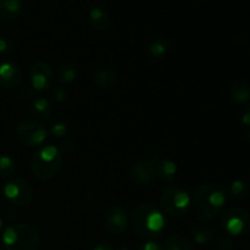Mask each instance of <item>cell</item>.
I'll return each instance as SVG.
<instances>
[{
	"instance_id": "cell-1",
	"label": "cell",
	"mask_w": 250,
	"mask_h": 250,
	"mask_svg": "<svg viewBox=\"0 0 250 250\" xmlns=\"http://www.w3.org/2000/svg\"><path fill=\"white\" fill-rule=\"evenodd\" d=\"M131 224L136 233L146 238H158L164 234L167 221L163 212L154 205L139 204L132 212Z\"/></svg>"
},
{
	"instance_id": "cell-2",
	"label": "cell",
	"mask_w": 250,
	"mask_h": 250,
	"mask_svg": "<svg viewBox=\"0 0 250 250\" xmlns=\"http://www.w3.org/2000/svg\"><path fill=\"white\" fill-rule=\"evenodd\" d=\"M227 200V192L216 185H202L193 198V210L198 217L211 220L221 211Z\"/></svg>"
},
{
	"instance_id": "cell-3",
	"label": "cell",
	"mask_w": 250,
	"mask_h": 250,
	"mask_svg": "<svg viewBox=\"0 0 250 250\" xmlns=\"http://www.w3.org/2000/svg\"><path fill=\"white\" fill-rule=\"evenodd\" d=\"M5 250H36L41 244L39 231L32 225L14 224L2 233Z\"/></svg>"
},
{
	"instance_id": "cell-4",
	"label": "cell",
	"mask_w": 250,
	"mask_h": 250,
	"mask_svg": "<svg viewBox=\"0 0 250 250\" xmlns=\"http://www.w3.org/2000/svg\"><path fill=\"white\" fill-rule=\"evenodd\" d=\"M62 163V153L55 146L38 149L32 158V172L38 180L49 181L59 173Z\"/></svg>"
},
{
	"instance_id": "cell-5",
	"label": "cell",
	"mask_w": 250,
	"mask_h": 250,
	"mask_svg": "<svg viewBox=\"0 0 250 250\" xmlns=\"http://www.w3.org/2000/svg\"><path fill=\"white\" fill-rule=\"evenodd\" d=\"M160 205L164 211L173 217H182L189 211L192 199L187 190L181 187L166 188L160 197Z\"/></svg>"
},
{
	"instance_id": "cell-6",
	"label": "cell",
	"mask_w": 250,
	"mask_h": 250,
	"mask_svg": "<svg viewBox=\"0 0 250 250\" xmlns=\"http://www.w3.org/2000/svg\"><path fill=\"white\" fill-rule=\"evenodd\" d=\"M222 227L231 236H243L250 231V215L241 208L229 209L222 216Z\"/></svg>"
},
{
	"instance_id": "cell-7",
	"label": "cell",
	"mask_w": 250,
	"mask_h": 250,
	"mask_svg": "<svg viewBox=\"0 0 250 250\" xmlns=\"http://www.w3.org/2000/svg\"><path fill=\"white\" fill-rule=\"evenodd\" d=\"M16 138L21 144L26 146H42L46 141L48 131L43 127V125L36 121H22L17 125Z\"/></svg>"
},
{
	"instance_id": "cell-8",
	"label": "cell",
	"mask_w": 250,
	"mask_h": 250,
	"mask_svg": "<svg viewBox=\"0 0 250 250\" xmlns=\"http://www.w3.org/2000/svg\"><path fill=\"white\" fill-rule=\"evenodd\" d=\"M2 193L7 202L17 207H26L33 198L31 186L22 178H11L7 181L2 188Z\"/></svg>"
},
{
	"instance_id": "cell-9",
	"label": "cell",
	"mask_w": 250,
	"mask_h": 250,
	"mask_svg": "<svg viewBox=\"0 0 250 250\" xmlns=\"http://www.w3.org/2000/svg\"><path fill=\"white\" fill-rule=\"evenodd\" d=\"M53 68L49 63L39 61L32 65L29 70V81L31 85L37 90H46L53 85L54 83Z\"/></svg>"
},
{
	"instance_id": "cell-10",
	"label": "cell",
	"mask_w": 250,
	"mask_h": 250,
	"mask_svg": "<svg viewBox=\"0 0 250 250\" xmlns=\"http://www.w3.org/2000/svg\"><path fill=\"white\" fill-rule=\"evenodd\" d=\"M155 165L156 161L150 160V159H142V160L136 161L129 171L132 181L139 186L151 185L156 178Z\"/></svg>"
},
{
	"instance_id": "cell-11",
	"label": "cell",
	"mask_w": 250,
	"mask_h": 250,
	"mask_svg": "<svg viewBox=\"0 0 250 250\" xmlns=\"http://www.w3.org/2000/svg\"><path fill=\"white\" fill-rule=\"evenodd\" d=\"M104 226L107 232L115 236L122 234L128 226V216L125 208L111 207L104 216Z\"/></svg>"
},
{
	"instance_id": "cell-12",
	"label": "cell",
	"mask_w": 250,
	"mask_h": 250,
	"mask_svg": "<svg viewBox=\"0 0 250 250\" xmlns=\"http://www.w3.org/2000/svg\"><path fill=\"white\" fill-rule=\"evenodd\" d=\"M22 71L16 63L14 62H2L0 63V84L5 88L19 87L22 82Z\"/></svg>"
},
{
	"instance_id": "cell-13",
	"label": "cell",
	"mask_w": 250,
	"mask_h": 250,
	"mask_svg": "<svg viewBox=\"0 0 250 250\" xmlns=\"http://www.w3.org/2000/svg\"><path fill=\"white\" fill-rule=\"evenodd\" d=\"M92 82L100 89H114L119 82L117 73L107 67H100L95 70L92 75Z\"/></svg>"
},
{
	"instance_id": "cell-14",
	"label": "cell",
	"mask_w": 250,
	"mask_h": 250,
	"mask_svg": "<svg viewBox=\"0 0 250 250\" xmlns=\"http://www.w3.org/2000/svg\"><path fill=\"white\" fill-rule=\"evenodd\" d=\"M88 22L90 27L98 32H105L111 27V17L106 10L95 6L88 11Z\"/></svg>"
},
{
	"instance_id": "cell-15",
	"label": "cell",
	"mask_w": 250,
	"mask_h": 250,
	"mask_svg": "<svg viewBox=\"0 0 250 250\" xmlns=\"http://www.w3.org/2000/svg\"><path fill=\"white\" fill-rule=\"evenodd\" d=\"M155 170L156 177L160 178L164 182H171L177 175V165L175 161L168 158H164L156 161Z\"/></svg>"
},
{
	"instance_id": "cell-16",
	"label": "cell",
	"mask_w": 250,
	"mask_h": 250,
	"mask_svg": "<svg viewBox=\"0 0 250 250\" xmlns=\"http://www.w3.org/2000/svg\"><path fill=\"white\" fill-rule=\"evenodd\" d=\"M190 234H192L193 241L198 244H209L215 238L214 229L203 222L194 225L190 229Z\"/></svg>"
},
{
	"instance_id": "cell-17",
	"label": "cell",
	"mask_w": 250,
	"mask_h": 250,
	"mask_svg": "<svg viewBox=\"0 0 250 250\" xmlns=\"http://www.w3.org/2000/svg\"><path fill=\"white\" fill-rule=\"evenodd\" d=\"M229 97L234 103L246 104L250 100V85L243 80H238L229 88Z\"/></svg>"
},
{
	"instance_id": "cell-18",
	"label": "cell",
	"mask_w": 250,
	"mask_h": 250,
	"mask_svg": "<svg viewBox=\"0 0 250 250\" xmlns=\"http://www.w3.org/2000/svg\"><path fill=\"white\" fill-rule=\"evenodd\" d=\"M76 77H77V66L70 61L61 63L56 70V80L62 85L71 84Z\"/></svg>"
},
{
	"instance_id": "cell-19",
	"label": "cell",
	"mask_w": 250,
	"mask_h": 250,
	"mask_svg": "<svg viewBox=\"0 0 250 250\" xmlns=\"http://www.w3.org/2000/svg\"><path fill=\"white\" fill-rule=\"evenodd\" d=\"M22 0H0V15L5 19H17L22 14Z\"/></svg>"
},
{
	"instance_id": "cell-20",
	"label": "cell",
	"mask_w": 250,
	"mask_h": 250,
	"mask_svg": "<svg viewBox=\"0 0 250 250\" xmlns=\"http://www.w3.org/2000/svg\"><path fill=\"white\" fill-rule=\"evenodd\" d=\"M148 50L150 56L155 59H161L167 55L168 51L171 50V42L165 37H159L151 42Z\"/></svg>"
},
{
	"instance_id": "cell-21",
	"label": "cell",
	"mask_w": 250,
	"mask_h": 250,
	"mask_svg": "<svg viewBox=\"0 0 250 250\" xmlns=\"http://www.w3.org/2000/svg\"><path fill=\"white\" fill-rule=\"evenodd\" d=\"M164 250H195L192 242L188 241L186 237L173 234L167 237L164 242Z\"/></svg>"
},
{
	"instance_id": "cell-22",
	"label": "cell",
	"mask_w": 250,
	"mask_h": 250,
	"mask_svg": "<svg viewBox=\"0 0 250 250\" xmlns=\"http://www.w3.org/2000/svg\"><path fill=\"white\" fill-rule=\"evenodd\" d=\"M32 114L34 116L39 117V119H48L53 114V107H51L50 103L46 98H37L32 103Z\"/></svg>"
},
{
	"instance_id": "cell-23",
	"label": "cell",
	"mask_w": 250,
	"mask_h": 250,
	"mask_svg": "<svg viewBox=\"0 0 250 250\" xmlns=\"http://www.w3.org/2000/svg\"><path fill=\"white\" fill-rule=\"evenodd\" d=\"M249 186L247 185L244 181H241V180H236L233 181V182H231V185L229 186V189H227V192H229V194L231 195L233 199H244V198H247V195L249 194Z\"/></svg>"
},
{
	"instance_id": "cell-24",
	"label": "cell",
	"mask_w": 250,
	"mask_h": 250,
	"mask_svg": "<svg viewBox=\"0 0 250 250\" xmlns=\"http://www.w3.org/2000/svg\"><path fill=\"white\" fill-rule=\"evenodd\" d=\"M15 170H16V165L12 158L7 155L0 156V176L1 177H10L14 175Z\"/></svg>"
},
{
	"instance_id": "cell-25",
	"label": "cell",
	"mask_w": 250,
	"mask_h": 250,
	"mask_svg": "<svg viewBox=\"0 0 250 250\" xmlns=\"http://www.w3.org/2000/svg\"><path fill=\"white\" fill-rule=\"evenodd\" d=\"M67 132V125L65 122H55L49 128V133L54 137H63Z\"/></svg>"
},
{
	"instance_id": "cell-26",
	"label": "cell",
	"mask_w": 250,
	"mask_h": 250,
	"mask_svg": "<svg viewBox=\"0 0 250 250\" xmlns=\"http://www.w3.org/2000/svg\"><path fill=\"white\" fill-rule=\"evenodd\" d=\"M14 48V42L10 37L0 36V54H7Z\"/></svg>"
},
{
	"instance_id": "cell-27",
	"label": "cell",
	"mask_w": 250,
	"mask_h": 250,
	"mask_svg": "<svg viewBox=\"0 0 250 250\" xmlns=\"http://www.w3.org/2000/svg\"><path fill=\"white\" fill-rule=\"evenodd\" d=\"M217 250H233V241L231 237L224 236L217 241Z\"/></svg>"
},
{
	"instance_id": "cell-28",
	"label": "cell",
	"mask_w": 250,
	"mask_h": 250,
	"mask_svg": "<svg viewBox=\"0 0 250 250\" xmlns=\"http://www.w3.org/2000/svg\"><path fill=\"white\" fill-rule=\"evenodd\" d=\"M137 250H164V247L158 242H146L139 246Z\"/></svg>"
},
{
	"instance_id": "cell-29",
	"label": "cell",
	"mask_w": 250,
	"mask_h": 250,
	"mask_svg": "<svg viewBox=\"0 0 250 250\" xmlns=\"http://www.w3.org/2000/svg\"><path fill=\"white\" fill-rule=\"evenodd\" d=\"M51 95H53L54 100H56L58 103H62L65 102L66 99V92L63 88H54L53 89V93H51Z\"/></svg>"
},
{
	"instance_id": "cell-30",
	"label": "cell",
	"mask_w": 250,
	"mask_h": 250,
	"mask_svg": "<svg viewBox=\"0 0 250 250\" xmlns=\"http://www.w3.org/2000/svg\"><path fill=\"white\" fill-rule=\"evenodd\" d=\"M242 124L244 126H250V100L249 104L244 107L243 114H242Z\"/></svg>"
},
{
	"instance_id": "cell-31",
	"label": "cell",
	"mask_w": 250,
	"mask_h": 250,
	"mask_svg": "<svg viewBox=\"0 0 250 250\" xmlns=\"http://www.w3.org/2000/svg\"><path fill=\"white\" fill-rule=\"evenodd\" d=\"M90 250H115V248L110 243H104V242H103V243H99L97 244V246L93 247Z\"/></svg>"
},
{
	"instance_id": "cell-32",
	"label": "cell",
	"mask_w": 250,
	"mask_h": 250,
	"mask_svg": "<svg viewBox=\"0 0 250 250\" xmlns=\"http://www.w3.org/2000/svg\"><path fill=\"white\" fill-rule=\"evenodd\" d=\"M1 229H2V220L1 217H0V231H1Z\"/></svg>"
}]
</instances>
